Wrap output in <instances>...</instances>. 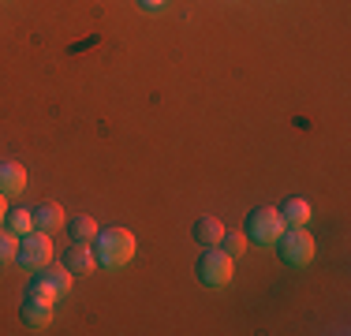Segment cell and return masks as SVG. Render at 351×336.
I'll use <instances>...</instances> for the list:
<instances>
[{"instance_id":"9","label":"cell","mask_w":351,"mask_h":336,"mask_svg":"<svg viewBox=\"0 0 351 336\" xmlns=\"http://www.w3.org/2000/svg\"><path fill=\"white\" fill-rule=\"evenodd\" d=\"M30 213H34V228H38V232H56L64 221H68V213H64L60 202H49V198H45V202H38V206L30 209Z\"/></svg>"},{"instance_id":"5","label":"cell","mask_w":351,"mask_h":336,"mask_svg":"<svg viewBox=\"0 0 351 336\" xmlns=\"http://www.w3.org/2000/svg\"><path fill=\"white\" fill-rule=\"evenodd\" d=\"M236 273V258H228L221 247H206V254L198 258V280L210 288H224Z\"/></svg>"},{"instance_id":"3","label":"cell","mask_w":351,"mask_h":336,"mask_svg":"<svg viewBox=\"0 0 351 336\" xmlns=\"http://www.w3.org/2000/svg\"><path fill=\"white\" fill-rule=\"evenodd\" d=\"M71 291V269L68 265H60V269H34V276H30V288H27V296H38V299H45V302H53L56 307V299H64Z\"/></svg>"},{"instance_id":"1","label":"cell","mask_w":351,"mask_h":336,"mask_svg":"<svg viewBox=\"0 0 351 336\" xmlns=\"http://www.w3.org/2000/svg\"><path fill=\"white\" fill-rule=\"evenodd\" d=\"M94 254H97V265L101 269H123L135 258V235L128 228H97Z\"/></svg>"},{"instance_id":"12","label":"cell","mask_w":351,"mask_h":336,"mask_svg":"<svg viewBox=\"0 0 351 336\" xmlns=\"http://www.w3.org/2000/svg\"><path fill=\"white\" fill-rule=\"evenodd\" d=\"M277 213H280L284 224H306L314 209H311V202H306V198H288V202L277 209Z\"/></svg>"},{"instance_id":"7","label":"cell","mask_w":351,"mask_h":336,"mask_svg":"<svg viewBox=\"0 0 351 336\" xmlns=\"http://www.w3.org/2000/svg\"><path fill=\"white\" fill-rule=\"evenodd\" d=\"M60 265H68L71 276L75 273H94V269H97V254H94V247H90V243H71V247L64 250Z\"/></svg>"},{"instance_id":"15","label":"cell","mask_w":351,"mask_h":336,"mask_svg":"<svg viewBox=\"0 0 351 336\" xmlns=\"http://www.w3.org/2000/svg\"><path fill=\"white\" fill-rule=\"evenodd\" d=\"M217 247H221L228 258H243V254H247V235H239V232H232V235H228V232H224Z\"/></svg>"},{"instance_id":"4","label":"cell","mask_w":351,"mask_h":336,"mask_svg":"<svg viewBox=\"0 0 351 336\" xmlns=\"http://www.w3.org/2000/svg\"><path fill=\"white\" fill-rule=\"evenodd\" d=\"M288 228V224L280 221V213L277 209H269V206H262V209H250L247 213V243H262V247H269V243H277L280 239V232Z\"/></svg>"},{"instance_id":"16","label":"cell","mask_w":351,"mask_h":336,"mask_svg":"<svg viewBox=\"0 0 351 336\" xmlns=\"http://www.w3.org/2000/svg\"><path fill=\"white\" fill-rule=\"evenodd\" d=\"M15 250H19V235L0 224V262H15Z\"/></svg>"},{"instance_id":"10","label":"cell","mask_w":351,"mask_h":336,"mask_svg":"<svg viewBox=\"0 0 351 336\" xmlns=\"http://www.w3.org/2000/svg\"><path fill=\"white\" fill-rule=\"evenodd\" d=\"M23 187H27V168L19 161H0V195L15 198L23 195Z\"/></svg>"},{"instance_id":"8","label":"cell","mask_w":351,"mask_h":336,"mask_svg":"<svg viewBox=\"0 0 351 336\" xmlns=\"http://www.w3.org/2000/svg\"><path fill=\"white\" fill-rule=\"evenodd\" d=\"M19 317L30 325V329H49V322H53V302L38 299V296H27L19 307Z\"/></svg>"},{"instance_id":"2","label":"cell","mask_w":351,"mask_h":336,"mask_svg":"<svg viewBox=\"0 0 351 336\" xmlns=\"http://www.w3.org/2000/svg\"><path fill=\"white\" fill-rule=\"evenodd\" d=\"M273 247H277L280 262L291 269H306L314 262V235L306 232V224H288Z\"/></svg>"},{"instance_id":"6","label":"cell","mask_w":351,"mask_h":336,"mask_svg":"<svg viewBox=\"0 0 351 336\" xmlns=\"http://www.w3.org/2000/svg\"><path fill=\"white\" fill-rule=\"evenodd\" d=\"M15 262L23 269H45L53 262V239H49V232H27L19 239V250H15Z\"/></svg>"},{"instance_id":"17","label":"cell","mask_w":351,"mask_h":336,"mask_svg":"<svg viewBox=\"0 0 351 336\" xmlns=\"http://www.w3.org/2000/svg\"><path fill=\"white\" fill-rule=\"evenodd\" d=\"M138 4L146 8V12H161V8H165V0H138Z\"/></svg>"},{"instance_id":"18","label":"cell","mask_w":351,"mask_h":336,"mask_svg":"<svg viewBox=\"0 0 351 336\" xmlns=\"http://www.w3.org/2000/svg\"><path fill=\"white\" fill-rule=\"evenodd\" d=\"M4 217H8V195H0V224H4Z\"/></svg>"},{"instance_id":"11","label":"cell","mask_w":351,"mask_h":336,"mask_svg":"<svg viewBox=\"0 0 351 336\" xmlns=\"http://www.w3.org/2000/svg\"><path fill=\"white\" fill-rule=\"evenodd\" d=\"M191 235H195V243H202V247H217L224 235V224L217 221V217H198L195 228H191Z\"/></svg>"},{"instance_id":"14","label":"cell","mask_w":351,"mask_h":336,"mask_svg":"<svg viewBox=\"0 0 351 336\" xmlns=\"http://www.w3.org/2000/svg\"><path fill=\"white\" fill-rule=\"evenodd\" d=\"M4 228H8V232H15V235L23 239L27 232H34V213H30V209H8Z\"/></svg>"},{"instance_id":"13","label":"cell","mask_w":351,"mask_h":336,"mask_svg":"<svg viewBox=\"0 0 351 336\" xmlns=\"http://www.w3.org/2000/svg\"><path fill=\"white\" fill-rule=\"evenodd\" d=\"M64 224H68V235H71L75 243H90V239L97 235V221H94V217H86V213H79V217H68Z\"/></svg>"}]
</instances>
